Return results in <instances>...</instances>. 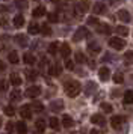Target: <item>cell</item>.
I'll return each instance as SVG.
<instances>
[{"instance_id": "cell-1", "label": "cell", "mask_w": 133, "mask_h": 134, "mask_svg": "<svg viewBox=\"0 0 133 134\" xmlns=\"http://www.w3.org/2000/svg\"><path fill=\"white\" fill-rule=\"evenodd\" d=\"M80 91H82V86L76 80H71V81H66L65 83V92L68 97H71V98L77 97L79 93H80Z\"/></svg>"}, {"instance_id": "cell-2", "label": "cell", "mask_w": 133, "mask_h": 134, "mask_svg": "<svg viewBox=\"0 0 133 134\" xmlns=\"http://www.w3.org/2000/svg\"><path fill=\"white\" fill-rule=\"evenodd\" d=\"M109 45L115 50H121V48L126 47V41L121 39V38H110V39H109Z\"/></svg>"}, {"instance_id": "cell-3", "label": "cell", "mask_w": 133, "mask_h": 134, "mask_svg": "<svg viewBox=\"0 0 133 134\" xmlns=\"http://www.w3.org/2000/svg\"><path fill=\"white\" fill-rule=\"evenodd\" d=\"M32 107H30L29 104H24V105H21V109H20V115H21V118L23 119H30L32 118Z\"/></svg>"}, {"instance_id": "cell-4", "label": "cell", "mask_w": 133, "mask_h": 134, "mask_svg": "<svg viewBox=\"0 0 133 134\" xmlns=\"http://www.w3.org/2000/svg\"><path fill=\"white\" fill-rule=\"evenodd\" d=\"M98 77H100L101 81H108V80L110 79V69H109L108 66L100 68V71H98Z\"/></svg>"}, {"instance_id": "cell-5", "label": "cell", "mask_w": 133, "mask_h": 134, "mask_svg": "<svg viewBox=\"0 0 133 134\" xmlns=\"http://www.w3.org/2000/svg\"><path fill=\"white\" fill-rule=\"evenodd\" d=\"M39 93H41V87L39 86H30V87H27V91H26V95L29 98H35Z\"/></svg>"}, {"instance_id": "cell-6", "label": "cell", "mask_w": 133, "mask_h": 134, "mask_svg": "<svg viewBox=\"0 0 133 134\" xmlns=\"http://www.w3.org/2000/svg\"><path fill=\"white\" fill-rule=\"evenodd\" d=\"M91 122L95 124V125H98V127H104V125H106V119H104L103 115H94L91 118Z\"/></svg>"}, {"instance_id": "cell-7", "label": "cell", "mask_w": 133, "mask_h": 134, "mask_svg": "<svg viewBox=\"0 0 133 134\" xmlns=\"http://www.w3.org/2000/svg\"><path fill=\"white\" fill-rule=\"evenodd\" d=\"M122 122H124V118H122V116H112V119H110V125H112V128L118 130V128L122 125Z\"/></svg>"}, {"instance_id": "cell-8", "label": "cell", "mask_w": 133, "mask_h": 134, "mask_svg": "<svg viewBox=\"0 0 133 134\" xmlns=\"http://www.w3.org/2000/svg\"><path fill=\"white\" fill-rule=\"evenodd\" d=\"M85 36H88V30L85 29V27H82V29H79L76 33H74V36H73V39L76 41V42H79L80 39H83Z\"/></svg>"}, {"instance_id": "cell-9", "label": "cell", "mask_w": 133, "mask_h": 134, "mask_svg": "<svg viewBox=\"0 0 133 134\" xmlns=\"http://www.w3.org/2000/svg\"><path fill=\"white\" fill-rule=\"evenodd\" d=\"M118 18L121 21H124V23H129L132 20V17H130V14L127 12L126 9H121V11H118Z\"/></svg>"}, {"instance_id": "cell-10", "label": "cell", "mask_w": 133, "mask_h": 134, "mask_svg": "<svg viewBox=\"0 0 133 134\" xmlns=\"http://www.w3.org/2000/svg\"><path fill=\"white\" fill-rule=\"evenodd\" d=\"M60 72H62V66H60V65H58V63L48 69V74H50V75H53V77H58V75H60Z\"/></svg>"}, {"instance_id": "cell-11", "label": "cell", "mask_w": 133, "mask_h": 134, "mask_svg": "<svg viewBox=\"0 0 133 134\" xmlns=\"http://www.w3.org/2000/svg\"><path fill=\"white\" fill-rule=\"evenodd\" d=\"M9 81H11V85H12V86L18 87V86L21 85V77H20L18 74H11V77H9Z\"/></svg>"}, {"instance_id": "cell-12", "label": "cell", "mask_w": 133, "mask_h": 134, "mask_svg": "<svg viewBox=\"0 0 133 134\" xmlns=\"http://www.w3.org/2000/svg\"><path fill=\"white\" fill-rule=\"evenodd\" d=\"M8 60H9V63H12V65L18 63L20 57H18V53H17V51H11V53L8 54Z\"/></svg>"}, {"instance_id": "cell-13", "label": "cell", "mask_w": 133, "mask_h": 134, "mask_svg": "<svg viewBox=\"0 0 133 134\" xmlns=\"http://www.w3.org/2000/svg\"><path fill=\"white\" fill-rule=\"evenodd\" d=\"M30 107L33 110V113H41V111H44V105H42V103H39V101H33V104H32Z\"/></svg>"}, {"instance_id": "cell-14", "label": "cell", "mask_w": 133, "mask_h": 134, "mask_svg": "<svg viewBox=\"0 0 133 134\" xmlns=\"http://www.w3.org/2000/svg\"><path fill=\"white\" fill-rule=\"evenodd\" d=\"M35 18H39V17H42V15H45V8L44 6H38L33 9V14H32Z\"/></svg>"}, {"instance_id": "cell-15", "label": "cell", "mask_w": 133, "mask_h": 134, "mask_svg": "<svg viewBox=\"0 0 133 134\" xmlns=\"http://www.w3.org/2000/svg\"><path fill=\"white\" fill-rule=\"evenodd\" d=\"M97 89V85L94 81H88V85H86V89H85V93L86 95H92V92H95Z\"/></svg>"}, {"instance_id": "cell-16", "label": "cell", "mask_w": 133, "mask_h": 134, "mask_svg": "<svg viewBox=\"0 0 133 134\" xmlns=\"http://www.w3.org/2000/svg\"><path fill=\"white\" fill-rule=\"evenodd\" d=\"M106 12V6L103 5V3H95L94 5V14L95 15H100V14Z\"/></svg>"}, {"instance_id": "cell-17", "label": "cell", "mask_w": 133, "mask_h": 134, "mask_svg": "<svg viewBox=\"0 0 133 134\" xmlns=\"http://www.w3.org/2000/svg\"><path fill=\"white\" fill-rule=\"evenodd\" d=\"M50 109L53 110V111H56V110H62L64 109V101H60V99L53 101V103L50 104Z\"/></svg>"}, {"instance_id": "cell-18", "label": "cell", "mask_w": 133, "mask_h": 134, "mask_svg": "<svg viewBox=\"0 0 133 134\" xmlns=\"http://www.w3.org/2000/svg\"><path fill=\"white\" fill-rule=\"evenodd\" d=\"M23 60H24V63H27V65H33V63L36 62V59H35V56H33V54L26 53V54H24V57H23Z\"/></svg>"}, {"instance_id": "cell-19", "label": "cell", "mask_w": 133, "mask_h": 134, "mask_svg": "<svg viewBox=\"0 0 133 134\" xmlns=\"http://www.w3.org/2000/svg\"><path fill=\"white\" fill-rule=\"evenodd\" d=\"M15 41H17V44L21 45V47H26V45H27V38H26V35H17V36H15Z\"/></svg>"}, {"instance_id": "cell-20", "label": "cell", "mask_w": 133, "mask_h": 134, "mask_svg": "<svg viewBox=\"0 0 133 134\" xmlns=\"http://www.w3.org/2000/svg\"><path fill=\"white\" fill-rule=\"evenodd\" d=\"M115 32H116L120 36H127V35H129V29H127L126 26H118V27H115Z\"/></svg>"}, {"instance_id": "cell-21", "label": "cell", "mask_w": 133, "mask_h": 134, "mask_svg": "<svg viewBox=\"0 0 133 134\" xmlns=\"http://www.w3.org/2000/svg\"><path fill=\"white\" fill-rule=\"evenodd\" d=\"M89 9V2L88 0H80V3H79V11L80 12H86Z\"/></svg>"}, {"instance_id": "cell-22", "label": "cell", "mask_w": 133, "mask_h": 134, "mask_svg": "<svg viewBox=\"0 0 133 134\" xmlns=\"http://www.w3.org/2000/svg\"><path fill=\"white\" fill-rule=\"evenodd\" d=\"M70 53H71V48H70V45L68 44H62V48H60V54L64 56V57H68L70 56Z\"/></svg>"}, {"instance_id": "cell-23", "label": "cell", "mask_w": 133, "mask_h": 134, "mask_svg": "<svg viewBox=\"0 0 133 134\" xmlns=\"http://www.w3.org/2000/svg\"><path fill=\"white\" fill-rule=\"evenodd\" d=\"M24 24V17L23 15H15L14 17V26L15 27H21Z\"/></svg>"}, {"instance_id": "cell-24", "label": "cell", "mask_w": 133, "mask_h": 134, "mask_svg": "<svg viewBox=\"0 0 133 134\" xmlns=\"http://www.w3.org/2000/svg\"><path fill=\"white\" fill-rule=\"evenodd\" d=\"M9 98H11L12 101H18V99H21V92L18 91V89H14L9 93Z\"/></svg>"}, {"instance_id": "cell-25", "label": "cell", "mask_w": 133, "mask_h": 134, "mask_svg": "<svg viewBox=\"0 0 133 134\" xmlns=\"http://www.w3.org/2000/svg\"><path fill=\"white\" fill-rule=\"evenodd\" d=\"M59 124L60 122L58 121V118H50V121H48V125H50V128H53V130H59Z\"/></svg>"}, {"instance_id": "cell-26", "label": "cell", "mask_w": 133, "mask_h": 134, "mask_svg": "<svg viewBox=\"0 0 133 134\" xmlns=\"http://www.w3.org/2000/svg\"><path fill=\"white\" fill-rule=\"evenodd\" d=\"M62 124H64V127H65V128H70V127H73V124H74V122H73V119L68 115H65L64 118H62Z\"/></svg>"}, {"instance_id": "cell-27", "label": "cell", "mask_w": 133, "mask_h": 134, "mask_svg": "<svg viewBox=\"0 0 133 134\" xmlns=\"http://www.w3.org/2000/svg\"><path fill=\"white\" fill-rule=\"evenodd\" d=\"M38 32H41V27H39L38 24H35V23H30V24H29V33L36 35Z\"/></svg>"}, {"instance_id": "cell-28", "label": "cell", "mask_w": 133, "mask_h": 134, "mask_svg": "<svg viewBox=\"0 0 133 134\" xmlns=\"http://www.w3.org/2000/svg\"><path fill=\"white\" fill-rule=\"evenodd\" d=\"M36 130L39 131V133H42V131H45V121H42V119H38L35 124Z\"/></svg>"}, {"instance_id": "cell-29", "label": "cell", "mask_w": 133, "mask_h": 134, "mask_svg": "<svg viewBox=\"0 0 133 134\" xmlns=\"http://www.w3.org/2000/svg\"><path fill=\"white\" fill-rule=\"evenodd\" d=\"M124 103L126 104H133V92L132 91H127L124 93Z\"/></svg>"}, {"instance_id": "cell-30", "label": "cell", "mask_w": 133, "mask_h": 134, "mask_svg": "<svg viewBox=\"0 0 133 134\" xmlns=\"http://www.w3.org/2000/svg\"><path fill=\"white\" fill-rule=\"evenodd\" d=\"M88 48H89V51L92 53V54L100 53V45H98V44H92V42H91L89 45H88Z\"/></svg>"}, {"instance_id": "cell-31", "label": "cell", "mask_w": 133, "mask_h": 134, "mask_svg": "<svg viewBox=\"0 0 133 134\" xmlns=\"http://www.w3.org/2000/svg\"><path fill=\"white\" fill-rule=\"evenodd\" d=\"M100 109H101L103 111H106V113H110V111L114 110V107H112L109 103H101L100 104Z\"/></svg>"}, {"instance_id": "cell-32", "label": "cell", "mask_w": 133, "mask_h": 134, "mask_svg": "<svg viewBox=\"0 0 133 134\" xmlns=\"http://www.w3.org/2000/svg\"><path fill=\"white\" fill-rule=\"evenodd\" d=\"M15 127H17L18 133H26V131H27V127H26V124H24V122H17V124H15Z\"/></svg>"}, {"instance_id": "cell-33", "label": "cell", "mask_w": 133, "mask_h": 134, "mask_svg": "<svg viewBox=\"0 0 133 134\" xmlns=\"http://www.w3.org/2000/svg\"><path fill=\"white\" fill-rule=\"evenodd\" d=\"M76 62H77V63L86 62V57H85V54L82 53V51H77V53H76Z\"/></svg>"}, {"instance_id": "cell-34", "label": "cell", "mask_w": 133, "mask_h": 134, "mask_svg": "<svg viewBox=\"0 0 133 134\" xmlns=\"http://www.w3.org/2000/svg\"><path fill=\"white\" fill-rule=\"evenodd\" d=\"M98 30L101 32V33H104V35H109V33L112 32V29H110V26H108V24H101Z\"/></svg>"}, {"instance_id": "cell-35", "label": "cell", "mask_w": 133, "mask_h": 134, "mask_svg": "<svg viewBox=\"0 0 133 134\" xmlns=\"http://www.w3.org/2000/svg\"><path fill=\"white\" fill-rule=\"evenodd\" d=\"M3 111H5V115H8V116H14L15 115V109H14L12 105H6L5 109H3Z\"/></svg>"}, {"instance_id": "cell-36", "label": "cell", "mask_w": 133, "mask_h": 134, "mask_svg": "<svg viewBox=\"0 0 133 134\" xmlns=\"http://www.w3.org/2000/svg\"><path fill=\"white\" fill-rule=\"evenodd\" d=\"M114 81L116 83V85H121V83L124 81V77H122V74H121V72H116V74H115V75H114Z\"/></svg>"}, {"instance_id": "cell-37", "label": "cell", "mask_w": 133, "mask_h": 134, "mask_svg": "<svg viewBox=\"0 0 133 134\" xmlns=\"http://www.w3.org/2000/svg\"><path fill=\"white\" fill-rule=\"evenodd\" d=\"M48 53H50V54H56V53H58V44L56 42L50 44V45H48Z\"/></svg>"}, {"instance_id": "cell-38", "label": "cell", "mask_w": 133, "mask_h": 134, "mask_svg": "<svg viewBox=\"0 0 133 134\" xmlns=\"http://www.w3.org/2000/svg\"><path fill=\"white\" fill-rule=\"evenodd\" d=\"M15 5H17V8L26 9V8H27V2H26V0H15Z\"/></svg>"}, {"instance_id": "cell-39", "label": "cell", "mask_w": 133, "mask_h": 134, "mask_svg": "<svg viewBox=\"0 0 133 134\" xmlns=\"http://www.w3.org/2000/svg\"><path fill=\"white\" fill-rule=\"evenodd\" d=\"M124 59H126L127 63H133V51H127L124 54Z\"/></svg>"}, {"instance_id": "cell-40", "label": "cell", "mask_w": 133, "mask_h": 134, "mask_svg": "<svg viewBox=\"0 0 133 134\" xmlns=\"http://www.w3.org/2000/svg\"><path fill=\"white\" fill-rule=\"evenodd\" d=\"M47 17H48V21H50V23H56V21L59 20V17H58V15H56L54 12H50Z\"/></svg>"}, {"instance_id": "cell-41", "label": "cell", "mask_w": 133, "mask_h": 134, "mask_svg": "<svg viewBox=\"0 0 133 134\" xmlns=\"http://www.w3.org/2000/svg\"><path fill=\"white\" fill-rule=\"evenodd\" d=\"M41 32L44 33V35H50V33H52V29H50L48 26L42 24V26H41Z\"/></svg>"}, {"instance_id": "cell-42", "label": "cell", "mask_w": 133, "mask_h": 134, "mask_svg": "<svg viewBox=\"0 0 133 134\" xmlns=\"http://www.w3.org/2000/svg\"><path fill=\"white\" fill-rule=\"evenodd\" d=\"M26 74H27V80H35L36 79V72L35 71H26Z\"/></svg>"}, {"instance_id": "cell-43", "label": "cell", "mask_w": 133, "mask_h": 134, "mask_svg": "<svg viewBox=\"0 0 133 134\" xmlns=\"http://www.w3.org/2000/svg\"><path fill=\"white\" fill-rule=\"evenodd\" d=\"M88 24H100L98 23V18H95V17H91V18H88Z\"/></svg>"}, {"instance_id": "cell-44", "label": "cell", "mask_w": 133, "mask_h": 134, "mask_svg": "<svg viewBox=\"0 0 133 134\" xmlns=\"http://www.w3.org/2000/svg\"><path fill=\"white\" fill-rule=\"evenodd\" d=\"M65 68L71 71V69H74V63H73L71 60H66V62H65Z\"/></svg>"}, {"instance_id": "cell-45", "label": "cell", "mask_w": 133, "mask_h": 134, "mask_svg": "<svg viewBox=\"0 0 133 134\" xmlns=\"http://www.w3.org/2000/svg\"><path fill=\"white\" fill-rule=\"evenodd\" d=\"M12 130H14V125H12L11 122H9V124L6 125V131H12Z\"/></svg>"}, {"instance_id": "cell-46", "label": "cell", "mask_w": 133, "mask_h": 134, "mask_svg": "<svg viewBox=\"0 0 133 134\" xmlns=\"http://www.w3.org/2000/svg\"><path fill=\"white\" fill-rule=\"evenodd\" d=\"M5 85H6V81H0V91H5L6 89Z\"/></svg>"}, {"instance_id": "cell-47", "label": "cell", "mask_w": 133, "mask_h": 134, "mask_svg": "<svg viewBox=\"0 0 133 134\" xmlns=\"http://www.w3.org/2000/svg\"><path fill=\"white\" fill-rule=\"evenodd\" d=\"M5 68H6V65H5L2 60H0V72H2V71H5Z\"/></svg>"}, {"instance_id": "cell-48", "label": "cell", "mask_w": 133, "mask_h": 134, "mask_svg": "<svg viewBox=\"0 0 133 134\" xmlns=\"http://www.w3.org/2000/svg\"><path fill=\"white\" fill-rule=\"evenodd\" d=\"M5 11H6V8H5V6H0V12H5Z\"/></svg>"}, {"instance_id": "cell-49", "label": "cell", "mask_w": 133, "mask_h": 134, "mask_svg": "<svg viewBox=\"0 0 133 134\" xmlns=\"http://www.w3.org/2000/svg\"><path fill=\"white\" fill-rule=\"evenodd\" d=\"M52 2H53V3H58V2H59V0H52Z\"/></svg>"}, {"instance_id": "cell-50", "label": "cell", "mask_w": 133, "mask_h": 134, "mask_svg": "<svg viewBox=\"0 0 133 134\" xmlns=\"http://www.w3.org/2000/svg\"><path fill=\"white\" fill-rule=\"evenodd\" d=\"M0 127H2V118H0Z\"/></svg>"}]
</instances>
